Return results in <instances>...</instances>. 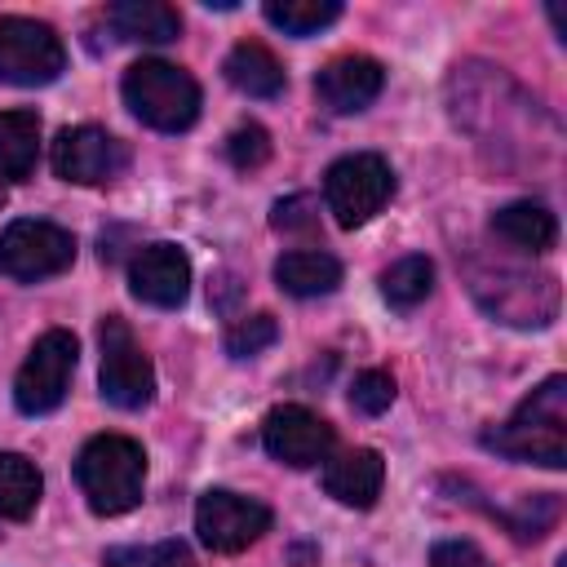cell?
<instances>
[{
	"mask_svg": "<svg viewBox=\"0 0 567 567\" xmlns=\"http://www.w3.org/2000/svg\"><path fill=\"white\" fill-rule=\"evenodd\" d=\"M195 532H199V540L208 549L239 554V549H248L252 540H261L270 532V509L261 501H252V496L213 487L195 505Z\"/></svg>",
	"mask_w": 567,
	"mask_h": 567,
	"instance_id": "10",
	"label": "cell"
},
{
	"mask_svg": "<svg viewBox=\"0 0 567 567\" xmlns=\"http://www.w3.org/2000/svg\"><path fill=\"white\" fill-rule=\"evenodd\" d=\"M0 208H4V186H0Z\"/></svg>",
	"mask_w": 567,
	"mask_h": 567,
	"instance_id": "31",
	"label": "cell"
},
{
	"mask_svg": "<svg viewBox=\"0 0 567 567\" xmlns=\"http://www.w3.org/2000/svg\"><path fill=\"white\" fill-rule=\"evenodd\" d=\"M106 567H195L190 549L182 540H155V545H115L102 554Z\"/></svg>",
	"mask_w": 567,
	"mask_h": 567,
	"instance_id": "24",
	"label": "cell"
},
{
	"mask_svg": "<svg viewBox=\"0 0 567 567\" xmlns=\"http://www.w3.org/2000/svg\"><path fill=\"white\" fill-rule=\"evenodd\" d=\"M483 443L509 461H532L545 470L567 465V377H545L509 421L483 434Z\"/></svg>",
	"mask_w": 567,
	"mask_h": 567,
	"instance_id": "1",
	"label": "cell"
},
{
	"mask_svg": "<svg viewBox=\"0 0 567 567\" xmlns=\"http://www.w3.org/2000/svg\"><path fill=\"white\" fill-rule=\"evenodd\" d=\"M350 403H354L363 416H381V412L394 403V377L381 372V368L359 372L354 385H350Z\"/></svg>",
	"mask_w": 567,
	"mask_h": 567,
	"instance_id": "26",
	"label": "cell"
},
{
	"mask_svg": "<svg viewBox=\"0 0 567 567\" xmlns=\"http://www.w3.org/2000/svg\"><path fill=\"white\" fill-rule=\"evenodd\" d=\"M124 102L142 124L159 133H182L199 115V84L190 71L164 58H142L124 71Z\"/></svg>",
	"mask_w": 567,
	"mask_h": 567,
	"instance_id": "3",
	"label": "cell"
},
{
	"mask_svg": "<svg viewBox=\"0 0 567 567\" xmlns=\"http://www.w3.org/2000/svg\"><path fill=\"white\" fill-rule=\"evenodd\" d=\"M124 168H128V146L97 124L62 128L53 142V173L62 182L102 186V182H115Z\"/></svg>",
	"mask_w": 567,
	"mask_h": 567,
	"instance_id": "11",
	"label": "cell"
},
{
	"mask_svg": "<svg viewBox=\"0 0 567 567\" xmlns=\"http://www.w3.org/2000/svg\"><path fill=\"white\" fill-rule=\"evenodd\" d=\"M261 443L279 465L306 470V465H319L332 452V425L319 412L301 408V403H279L261 421Z\"/></svg>",
	"mask_w": 567,
	"mask_h": 567,
	"instance_id": "12",
	"label": "cell"
},
{
	"mask_svg": "<svg viewBox=\"0 0 567 567\" xmlns=\"http://www.w3.org/2000/svg\"><path fill=\"white\" fill-rule=\"evenodd\" d=\"M275 230H315L319 217H315V199L310 195H292V199H279L275 213H270Z\"/></svg>",
	"mask_w": 567,
	"mask_h": 567,
	"instance_id": "29",
	"label": "cell"
},
{
	"mask_svg": "<svg viewBox=\"0 0 567 567\" xmlns=\"http://www.w3.org/2000/svg\"><path fill=\"white\" fill-rule=\"evenodd\" d=\"M558 567H563V563H558Z\"/></svg>",
	"mask_w": 567,
	"mask_h": 567,
	"instance_id": "32",
	"label": "cell"
},
{
	"mask_svg": "<svg viewBox=\"0 0 567 567\" xmlns=\"http://www.w3.org/2000/svg\"><path fill=\"white\" fill-rule=\"evenodd\" d=\"M474 297L501 323H514V328H545L554 319V310H558L554 275H527V270H509V266H496L492 284L474 279Z\"/></svg>",
	"mask_w": 567,
	"mask_h": 567,
	"instance_id": "9",
	"label": "cell"
},
{
	"mask_svg": "<svg viewBox=\"0 0 567 567\" xmlns=\"http://www.w3.org/2000/svg\"><path fill=\"white\" fill-rule=\"evenodd\" d=\"M430 567H492L474 540H439L430 549Z\"/></svg>",
	"mask_w": 567,
	"mask_h": 567,
	"instance_id": "30",
	"label": "cell"
},
{
	"mask_svg": "<svg viewBox=\"0 0 567 567\" xmlns=\"http://www.w3.org/2000/svg\"><path fill=\"white\" fill-rule=\"evenodd\" d=\"M554 518H558V501L554 496H523L518 501V514H509L505 523L514 527L518 540H536V536H545V527Z\"/></svg>",
	"mask_w": 567,
	"mask_h": 567,
	"instance_id": "28",
	"label": "cell"
},
{
	"mask_svg": "<svg viewBox=\"0 0 567 567\" xmlns=\"http://www.w3.org/2000/svg\"><path fill=\"white\" fill-rule=\"evenodd\" d=\"M390 195H394V168L372 151L337 159L323 177V204L337 217V226H346V230L372 221L390 204Z\"/></svg>",
	"mask_w": 567,
	"mask_h": 567,
	"instance_id": "4",
	"label": "cell"
},
{
	"mask_svg": "<svg viewBox=\"0 0 567 567\" xmlns=\"http://www.w3.org/2000/svg\"><path fill=\"white\" fill-rule=\"evenodd\" d=\"M75 354H80L75 337L66 328H49L31 346V354L22 359V368H18V381H13L18 412H27V416L53 412L66 399V385H71V372H75Z\"/></svg>",
	"mask_w": 567,
	"mask_h": 567,
	"instance_id": "6",
	"label": "cell"
},
{
	"mask_svg": "<svg viewBox=\"0 0 567 567\" xmlns=\"http://www.w3.org/2000/svg\"><path fill=\"white\" fill-rule=\"evenodd\" d=\"M128 288L137 301L159 306V310H177L190 292V261L177 244H146L137 248V257L128 261Z\"/></svg>",
	"mask_w": 567,
	"mask_h": 567,
	"instance_id": "13",
	"label": "cell"
},
{
	"mask_svg": "<svg viewBox=\"0 0 567 567\" xmlns=\"http://www.w3.org/2000/svg\"><path fill=\"white\" fill-rule=\"evenodd\" d=\"M40 155V115L35 111H0V182L31 177Z\"/></svg>",
	"mask_w": 567,
	"mask_h": 567,
	"instance_id": "20",
	"label": "cell"
},
{
	"mask_svg": "<svg viewBox=\"0 0 567 567\" xmlns=\"http://www.w3.org/2000/svg\"><path fill=\"white\" fill-rule=\"evenodd\" d=\"M430 288H434V261H430V257H421V252L399 257V261L381 275V292H385V301H390V306H399V310L421 306V301L430 297Z\"/></svg>",
	"mask_w": 567,
	"mask_h": 567,
	"instance_id": "22",
	"label": "cell"
},
{
	"mask_svg": "<svg viewBox=\"0 0 567 567\" xmlns=\"http://www.w3.org/2000/svg\"><path fill=\"white\" fill-rule=\"evenodd\" d=\"M97 341H102V399L124 412L146 408L155 394V372L137 337L128 332V323L120 315H106L97 328Z\"/></svg>",
	"mask_w": 567,
	"mask_h": 567,
	"instance_id": "8",
	"label": "cell"
},
{
	"mask_svg": "<svg viewBox=\"0 0 567 567\" xmlns=\"http://www.w3.org/2000/svg\"><path fill=\"white\" fill-rule=\"evenodd\" d=\"M275 337H279L275 315H244V319H235L226 328V354L230 359H252L266 346H275Z\"/></svg>",
	"mask_w": 567,
	"mask_h": 567,
	"instance_id": "25",
	"label": "cell"
},
{
	"mask_svg": "<svg viewBox=\"0 0 567 567\" xmlns=\"http://www.w3.org/2000/svg\"><path fill=\"white\" fill-rule=\"evenodd\" d=\"M341 18L337 0H266V22L288 35H315Z\"/></svg>",
	"mask_w": 567,
	"mask_h": 567,
	"instance_id": "23",
	"label": "cell"
},
{
	"mask_svg": "<svg viewBox=\"0 0 567 567\" xmlns=\"http://www.w3.org/2000/svg\"><path fill=\"white\" fill-rule=\"evenodd\" d=\"M71 261H75V239H71V230H62L53 221L22 217V221H9L0 235V275H9L18 284L62 275Z\"/></svg>",
	"mask_w": 567,
	"mask_h": 567,
	"instance_id": "7",
	"label": "cell"
},
{
	"mask_svg": "<svg viewBox=\"0 0 567 567\" xmlns=\"http://www.w3.org/2000/svg\"><path fill=\"white\" fill-rule=\"evenodd\" d=\"M66 66V49L49 22L4 13L0 18V80L4 84H53Z\"/></svg>",
	"mask_w": 567,
	"mask_h": 567,
	"instance_id": "5",
	"label": "cell"
},
{
	"mask_svg": "<svg viewBox=\"0 0 567 567\" xmlns=\"http://www.w3.org/2000/svg\"><path fill=\"white\" fill-rule=\"evenodd\" d=\"M106 22L120 40L133 44H168L182 31V13L164 0H120L106 9Z\"/></svg>",
	"mask_w": 567,
	"mask_h": 567,
	"instance_id": "16",
	"label": "cell"
},
{
	"mask_svg": "<svg viewBox=\"0 0 567 567\" xmlns=\"http://www.w3.org/2000/svg\"><path fill=\"white\" fill-rule=\"evenodd\" d=\"M44 478L22 452H0V518H27L40 505Z\"/></svg>",
	"mask_w": 567,
	"mask_h": 567,
	"instance_id": "21",
	"label": "cell"
},
{
	"mask_svg": "<svg viewBox=\"0 0 567 567\" xmlns=\"http://www.w3.org/2000/svg\"><path fill=\"white\" fill-rule=\"evenodd\" d=\"M275 284L292 297H323L341 284V261L319 248H297L275 261Z\"/></svg>",
	"mask_w": 567,
	"mask_h": 567,
	"instance_id": "19",
	"label": "cell"
},
{
	"mask_svg": "<svg viewBox=\"0 0 567 567\" xmlns=\"http://www.w3.org/2000/svg\"><path fill=\"white\" fill-rule=\"evenodd\" d=\"M381 84H385V71H381V62L368 58V53L332 58V62L315 75L319 102H323L328 111H337V115H354V111L372 106L377 93H381Z\"/></svg>",
	"mask_w": 567,
	"mask_h": 567,
	"instance_id": "14",
	"label": "cell"
},
{
	"mask_svg": "<svg viewBox=\"0 0 567 567\" xmlns=\"http://www.w3.org/2000/svg\"><path fill=\"white\" fill-rule=\"evenodd\" d=\"M226 159L235 168H261L270 159V133L261 124H239L230 137H226Z\"/></svg>",
	"mask_w": 567,
	"mask_h": 567,
	"instance_id": "27",
	"label": "cell"
},
{
	"mask_svg": "<svg viewBox=\"0 0 567 567\" xmlns=\"http://www.w3.org/2000/svg\"><path fill=\"white\" fill-rule=\"evenodd\" d=\"M75 483L93 514H128L146 487V452L128 434H97L75 456Z\"/></svg>",
	"mask_w": 567,
	"mask_h": 567,
	"instance_id": "2",
	"label": "cell"
},
{
	"mask_svg": "<svg viewBox=\"0 0 567 567\" xmlns=\"http://www.w3.org/2000/svg\"><path fill=\"white\" fill-rule=\"evenodd\" d=\"M226 80L239 89V93H248V97H279L284 93V66H279V58L266 49V44H257V40H239L230 53H226Z\"/></svg>",
	"mask_w": 567,
	"mask_h": 567,
	"instance_id": "18",
	"label": "cell"
},
{
	"mask_svg": "<svg viewBox=\"0 0 567 567\" xmlns=\"http://www.w3.org/2000/svg\"><path fill=\"white\" fill-rule=\"evenodd\" d=\"M492 230H496L505 244L523 248V252H545V248H554V239H558L554 213H549L545 204H536V199H514V204L496 208V213H492Z\"/></svg>",
	"mask_w": 567,
	"mask_h": 567,
	"instance_id": "17",
	"label": "cell"
},
{
	"mask_svg": "<svg viewBox=\"0 0 567 567\" xmlns=\"http://www.w3.org/2000/svg\"><path fill=\"white\" fill-rule=\"evenodd\" d=\"M381 483H385V461L372 447H350L337 461H328V470H323L328 496H337L341 505H354V509H368L381 496Z\"/></svg>",
	"mask_w": 567,
	"mask_h": 567,
	"instance_id": "15",
	"label": "cell"
}]
</instances>
